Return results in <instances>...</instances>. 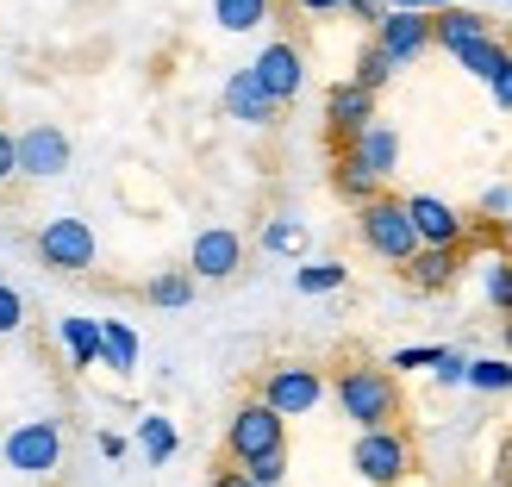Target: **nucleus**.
<instances>
[{
	"mask_svg": "<svg viewBox=\"0 0 512 487\" xmlns=\"http://www.w3.org/2000/svg\"><path fill=\"white\" fill-rule=\"evenodd\" d=\"M406 288H419V294H444L456 275H463V250H438V244H419L413 256H406Z\"/></svg>",
	"mask_w": 512,
	"mask_h": 487,
	"instance_id": "nucleus-14",
	"label": "nucleus"
},
{
	"mask_svg": "<svg viewBox=\"0 0 512 487\" xmlns=\"http://www.w3.org/2000/svg\"><path fill=\"white\" fill-rule=\"evenodd\" d=\"M250 75L263 82V94L275 100V107H288V100L306 88V57H300V44H288V38L263 44V50H256V63H250Z\"/></svg>",
	"mask_w": 512,
	"mask_h": 487,
	"instance_id": "nucleus-9",
	"label": "nucleus"
},
{
	"mask_svg": "<svg viewBox=\"0 0 512 487\" xmlns=\"http://www.w3.org/2000/svg\"><path fill=\"white\" fill-rule=\"evenodd\" d=\"M431 375H438L444 388H463V375H469V356H463V350H438V363H431Z\"/></svg>",
	"mask_w": 512,
	"mask_h": 487,
	"instance_id": "nucleus-32",
	"label": "nucleus"
},
{
	"mask_svg": "<svg viewBox=\"0 0 512 487\" xmlns=\"http://www.w3.org/2000/svg\"><path fill=\"white\" fill-rule=\"evenodd\" d=\"M481 288H488V306H494V313L512 319V256H488V275H481Z\"/></svg>",
	"mask_w": 512,
	"mask_h": 487,
	"instance_id": "nucleus-27",
	"label": "nucleus"
},
{
	"mask_svg": "<svg viewBox=\"0 0 512 487\" xmlns=\"http://www.w3.org/2000/svg\"><path fill=\"white\" fill-rule=\"evenodd\" d=\"M488 32H494V25L456 0V7H438V19H431V50H463V44L488 38Z\"/></svg>",
	"mask_w": 512,
	"mask_h": 487,
	"instance_id": "nucleus-17",
	"label": "nucleus"
},
{
	"mask_svg": "<svg viewBox=\"0 0 512 487\" xmlns=\"http://www.w3.org/2000/svg\"><path fill=\"white\" fill-rule=\"evenodd\" d=\"M431 363H438V350H394L388 369H431Z\"/></svg>",
	"mask_w": 512,
	"mask_h": 487,
	"instance_id": "nucleus-35",
	"label": "nucleus"
},
{
	"mask_svg": "<svg viewBox=\"0 0 512 487\" xmlns=\"http://www.w3.org/2000/svg\"><path fill=\"white\" fill-rule=\"evenodd\" d=\"M506 469H512V450H506Z\"/></svg>",
	"mask_w": 512,
	"mask_h": 487,
	"instance_id": "nucleus-43",
	"label": "nucleus"
},
{
	"mask_svg": "<svg viewBox=\"0 0 512 487\" xmlns=\"http://www.w3.org/2000/svg\"><path fill=\"white\" fill-rule=\"evenodd\" d=\"M225 113L244 119V125H275V113H281V107L263 94V82H256L250 69H238L232 82H225Z\"/></svg>",
	"mask_w": 512,
	"mask_h": 487,
	"instance_id": "nucleus-16",
	"label": "nucleus"
},
{
	"mask_svg": "<svg viewBox=\"0 0 512 487\" xmlns=\"http://www.w3.org/2000/svg\"><path fill=\"white\" fill-rule=\"evenodd\" d=\"M213 19L225 32H256L269 19V0H213Z\"/></svg>",
	"mask_w": 512,
	"mask_h": 487,
	"instance_id": "nucleus-24",
	"label": "nucleus"
},
{
	"mask_svg": "<svg viewBox=\"0 0 512 487\" xmlns=\"http://www.w3.org/2000/svg\"><path fill=\"white\" fill-rule=\"evenodd\" d=\"M463 381H469L475 394H506L512 388V363H506V356H475Z\"/></svg>",
	"mask_w": 512,
	"mask_h": 487,
	"instance_id": "nucleus-25",
	"label": "nucleus"
},
{
	"mask_svg": "<svg viewBox=\"0 0 512 487\" xmlns=\"http://www.w3.org/2000/svg\"><path fill=\"white\" fill-rule=\"evenodd\" d=\"M350 82H363L369 94H381V88L394 82V57H388V50H381V44H369L363 57H356V75H350Z\"/></svg>",
	"mask_w": 512,
	"mask_h": 487,
	"instance_id": "nucleus-26",
	"label": "nucleus"
},
{
	"mask_svg": "<svg viewBox=\"0 0 512 487\" xmlns=\"http://www.w3.org/2000/svg\"><path fill=\"white\" fill-rule=\"evenodd\" d=\"M144 300H150V306H163V313H175V306H188V300H194V275H188V269H163V275L144 288Z\"/></svg>",
	"mask_w": 512,
	"mask_h": 487,
	"instance_id": "nucleus-22",
	"label": "nucleus"
},
{
	"mask_svg": "<svg viewBox=\"0 0 512 487\" xmlns=\"http://www.w3.org/2000/svg\"><path fill=\"white\" fill-rule=\"evenodd\" d=\"M244 269V238L232 225H207V232H194V250H188V275L194 281H232Z\"/></svg>",
	"mask_w": 512,
	"mask_h": 487,
	"instance_id": "nucleus-10",
	"label": "nucleus"
},
{
	"mask_svg": "<svg viewBox=\"0 0 512 487\" xmlns=\"http://www.w3.org/2000/svg\"><path fill=\"white\" fill-rule=\"evenodd\" d=\"M375 119V94L363 88V82H338L325 94V125L338 138H350V132H363V125Z\"/></svg>",
	"mask_w": 512,
	"mask_h": 487,
	"instance_id": "nucleus-15",
	"label": "nucleus"
},
{
	"mask_svg": "<svg viewBox=\"0 0 512 487\" xmlns=\"http://www.w3.org/2000/svg\"><path fill=\"white\" fill-rule=\"evenodd\" d=\"M138 444H144L150 463H169V456H175V425H169L163 413H150V419L138 425Z\"/></svg>",
	"mask_w": 512,
	"mask_h": 487,
	"instance_id": "nucleus-28",
	"label": "nucleus"
},
{
	"mask_svg": "<svg viewBox=\"0 0 512 487\" xmlns=\"http://www.w3.org/2000/svg\"><path fill=\"white\" fill-rule=\"evenodd\" d=\"M481 213H512V188H488L481 194Z\"/></svg>",
	"mask_w": 512,
	"mask_h": 487,
	"instance_id": "nucleus-36",
	"label": "nucleus"
},
{
	"mask_svg": "<svg viewBox=\"0 0 512 487\" xmlns=\"http://www.w3.org/2000/svg\"><path fill=\"white\" fill-rule=\"evenodd\" d=\"M344 281H350V269L338 263V256H319V263H300L294 269V288L300 294H338Z\"/></svg>",
	"mask_w": 512,
	"mask_h": 487,
	"instance_id": "nucleus-21",
	"label": "nucleus"
},
{
	"mask_svg": "<svg viewBox=\"0 0 512 487\" xmlns=\"http://www.w3.org/2000/svg\"><path fill=\"white\" fill-rule=\"evenodd\" d=\"M450 57L463 63V69L475 75V82H494V75H500V63L512 57V50H506V44L488 32V38H475V44H463V50H450Z\"/></svg>",
	"mask_w": 512,
	"mask_h": 487,
	"instance_id": "nucleus-20",
	"label": "nucleus"
},
{
	"mask_svg": "<svg viewBox=\"0 0 512 487\" xmlns=\"http://www.w3.org/2000/svg\"><path fill=\"white\" fill-rule=\"evenodd\" d=\"M338 150L350 163H363L375 182H388V175L400 169V132L394 125H381V119H369L363 132H350V138H338Z\"/></svg>",
	"mask_w": 512,
	"mask_h": 487,
	"instance_id": "nucleus-13",
	"label": "nucleus"
},
{
	"mask_svg": "<svg viewBox=\"0 0 512 487\" xmlns=\"http://www.w3.org/2000/svg\"><path fill=\"white\" fill-rule=\"evenodd\" d=\"M356 238H363L369 256H381V263H406V256L419 250V232H413V219H406V200L394 194H375L356 207Z\"/></svg>",
	"mask_w": 512,
	"mask_h": 487,
	"instance_id": "nucleus-2",
	"label": "nucleus"
},
{
	"mask_svg": "<svg viewBox=\"0 0 512 487\" xmlns=\"http://www.w3.org/2000/svg\"><path fill=\"white\" fill-rule=\"evenodd\" d=\"M13 150H19V175H32V182H57V175L75 169V144H69L63 125H50V119L13 132Z\"/></svg>",
	"mask_w": 512,
	"mask_h": 487,
	"instance_id": "nucleus-5",
	"label": "nucleus"
},
{
	"mask_svg": "<svg viewBox=\"0 0 512 487\" xmlns=\"http://www.w3.org/2000/svg\"><path fill=\"white\" fill-rule=\"evenodd\" d=\"M100 369H113V375L138 369V331L125 319H100Z\"/></svg>",
	"mask_w": 512,
	"mask_h": 487,
	"instance_id": "nucleus-18",
	"label": "nucleus"
},
{
	"mask_svg": "<svg viewBox=\"0 0 512 487\" xmlns=\"http://www.w3.org/2000/svg\"><path fill=\"white\" fill-rule=\"evenodd\" d=\"M331 182H338V194H344V200H356V207H363V200H375V194H381V182H375V175H369L363 163H350L344 150H338V169H331Z\"/></svg>",
	"mask_w": 512,
	"mask_h": 487,
	"instance_id": "nucleus-23",
	"label": "nucleus"
},
{
	"mask_svg": "<svg viewBox=\"0 0 512 487\" xmlns=\"http://www.w3.org/2000/svg\"><path fill=\"white\" fill-rule=\"evenodd\" d=\"M488 88H494V107H500V113H512V57L500 63V75H494Z\"/></svg>",
	"mask_w": 512,
	"mask_h": 487,
	"instance_id": "nucleus-33",
	"label": "nucleus"
},
{
	"mask_svg": "<svg viewBox=\"0 0 512 487\" xmlns=\"http://www.w3.org/2000/svg\"><path fill=\"white\" fill-rule=\"evenodd\" d=\"M19 325H25V294L13 288V281H0V338L19 331Z\"/></svg>",
	"mask_w": 512,
	"mask_h": 487,
	"instance_id": "nucleus-31",
	"label": "nucleus"
},
{
	"mask_svg": "<svg viewBox=\"0 0 512 487\" xmlns=\"http://www.w3.org/2000/svg\"><path fill=\"white\" fill-rule=\"evenodd\" d=\"M19 175V150H13V132L0 125V182H13Z\"/></svg>",
	"mask_w": 512,
	"mask_h": 487,
	"instance_id": "nucleus-34",
	"label": "nucleus"
},
{
	"mask_svg": "<svg viewBox=\"0 0 512 487\" xmlns=\"http://www.w3.org/2000/svg\"><path fill=\"white\" fill-rule=\"evenodd\" d=\"M331 394H338L344 419H350L356 431H369V425H394V419H400V381H394V369L350 363V369H338Z\"/></svg>",
	"mask_w": 512,
	"mask_h": 487,
	"instance_id": "nucleus-1",
	"label": "nucleus"
},
{
	"mask_svg": "<svg viewBox=\"0 0 512 487\" xmlns=\"http://www.w3.org/2000/svg\"><path fill=\"white\" fill-rule=\"evenodd\" d=\"M263 250L300 256V250H306V225H300V219H269V225H263Z\"/></svg>",
	"mask_w": 512,
	"mask_h": 487,
	"instance_id": "nucleus-29",
	"label": "nucleus"
},
{
	"mask_svg": "<svg viewBox=\"0 0 512 487\" xmlns=\"http://www.w3.org/2000/svg\"><path fill=\"white\" fill-rule=\"evenodd\" d=\"M57 338L75 356V369H100V319H63Z\"/></svg>",
	"mask_w": 512,
	"mask_h": 487,
	"instance_id": "nucleus-19",
	"label": "nucleus"
},
{
	"mask_svg": "<svg viewBox=\"0 0 512 487\" xmlns=\"http://www.w3.org/2000/svg\"><path fill=\"white\" fill-rule=\"evenodd\" d=\"M406 219H413L419 244H438V250H463V238H469V219L438 194H406Z\"/></svg>",
	"mask_w": 512,
	"mask_h": 487,
	"instance_id": "nucleus-11",
	"label": "nucleus"
},
{
	"mask_svg": "<svg viewBox=\"0 0 512 487\" xmlns=\"http://www.w3.org/2000/svg\"><path fill=\"white\" fill-rule=\"evenodd\" d=\"M506 350H512V319H506Z\"/></svg>",
	"mask_w": 512,
	"mask_h": 487,
	"instance_id": "nucleus-42",
	"label": "nucleus"
},
{
	"mask_svg": "<svg viewBox=\"0 0 512 487\" xmlns=\"http://www.w3.org/2000/svg\"><path fill=\"white\" fill-rule=\"evenodd\" d=\"M350 463H356V475H363L369 487H400L406 475H413V444H406L400 425H369L363 438H356Z\"/></svg>",
	"mask_w": 512,
	"mask_h": 487,
	"instance_id": "nucleus-4",
	"label": "nucleus"
},
{
	"mask_svg": "<svg viewBox=\"0 0 512 487\" xmlns=\"http://www.w3.org/2000/svg\"><path fill=\"white\" fill-rule=\"evenodd\" d=\"M213 487H256V481H250V475H244V463H238V469H219V475H213Z\"/></svg>",
	"mask_w": 512,
	"mask_h": 487,
	"instance_id": "nucleus-39",
	"label": "nucleus"
},
{
	"mask_svg": "<svg viewBox=\"0 0 512 487\" xmlns=\"http://www.w3.org/2000/svg\"><path fill=\"white\" fill-rule=\"evenodd\" d=\"M256 400H269L281 419H306L325 400V375L313 363H275V369H263V394Z\"/></svg>",
	"mask_w": 512,
	"mask_h": 487,
	"instance_id": "nucleus-7",
	"label": "nucleus"
},
{
	"mask_svg": "<svg viewBox=\"0 0 512 487\" xmlns=\"http://www.w3.org/2000/svg\"><path fill=\"white\" fill-rule=\"evenodd\" d=\"M388 7H400V13H438V7H456V0H388Z\"/></svg>",
	"mask_w": 512,
	"mask_h": 487,
	"instance_id": "nucleus-37",
	"label": "nucleus"
},
{
	"mask_svg": "<svg viewBox=\"0 0 512 487\" xmlns=\"http://www.w3.org/2000/svg\"><path fill=\"white\" fill-rule=\"evenodd\" d=\"M100 456H125V438H119V431H100Z\"/></svg>",
	"mask_w": 512,
	"mask_h": 487,
	"instance_id": "nucleus-40",
	"label": "nucleus"
},
{
	"mask_svg": "<svg viewBox=\"0 0 512 487\" xmlns=\"http://www.w3.org/2000/svg\"><path fill=\"white\" fill-rule=\"evenodd\" d=\"M244 475H250L256 487H281V475H288V444H281V450H263V456H250Z\"/></svg>",
	"mask_w": 512,
	"mask_h": 487,
	"instance_id": "nucleus-30",
	"label": "nucleus"
},
{
	"mask_svg": "<svg viewBox=\"0 0 512 487\" xmlns=\"http://www.w3.org/2000/svg\"><path fill=\"white\" fill-rule=\"evenodd\" d=\"M63 463V431L50 425V419H25L7 431V469L19 475H50Z\"/></svg>",
	"mask_w": 512,
	"mask_h": 487,
	"instance_id": "nucleus-8",
	"label": "nucleus"
},
{
	"mask_svg": "<svg viewBox=\"0 0 512 487\" xmlns=\"http://www.w3.org/2000/svg\"><path fill=\"white\" fill-rule=\"evenodd\" d=\"M375 44L394 57V69L419 63L425 50H431V13H400V7H388V13L375 19Z\"/></svg>",
	"mask_w": 512,
	"mask_h": 487,
	"instance_id": "nucleus-12",
	"label": "nucleus"
},
{
	"mask_svg": "<svg viewBox=\"0 0 512 487\" xmlns=\"http://www.w3.org/2000/svg\"><path fill=\"white\" fill-rule=\"evenodd\" d=\"M344 7H350V13H356V19H369V25H375V19H381V13H388V7H381V0H344Z\"/></svg>",
	"mask_w": 512,
	"mask_h": 487,
	"instance_id": "nucleus-38",
	"label": "nucleus"
},
{
	"mask_svg": "<svg viewBox=\"0 0 512 487\" xmlns=\"http://www.w3.org/2000/svg\"><path fill=\"white\" fill-rule=\"evenodd\" d=\"M281 444H288V419H281L269 400H244L232 413V425H225V450H232V463H250V456L281 450Z\"/></svg>",
	"mask_w": 512,
	"mask_h": 487,
	"instance_id": "nucleus-6",
	"label": "nucleus"
},
{
	"mask_svg": "<svg viewBox=\"0 0 512 487\" xmlns=\"http://www.w3.org/2000/svg\"><path fill=\"white\" fill-rule=\"evenodd\" d=\"M300 7H306V13H338L344 0H300Z\"/></svg>",
	"mask_w": 512,
	"mask_h": 487,
	"instance_id": "nucleus-41",
	"label": "nucleus"
},
{
	"mask_svg": "<svg viewBox=\"0 0 512 487\" xmlns=\"http://www.w3.org/2000/svg\"><path fill=\"white\" fill-rule=\"evenodd\" d=\"M32 250H38V263H44V269H57V275H88V269H94V256H100L94 225H88V219H75V213L44 219V225H38V238H32Z\"/></svg>",
	"mask_w": 512,
	"mask_h": 487,
	"instance_id": "nucleus-3",
	"label": "nucleus"
}]
</instances>
